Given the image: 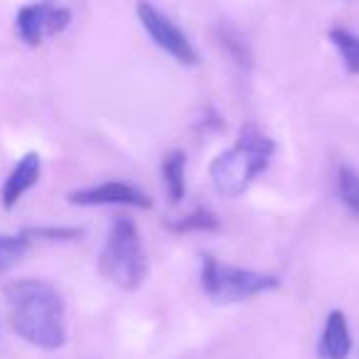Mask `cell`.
<instances>
[{"mask_svg": "<svg viewBox=\"0 0 359 359\" xmlns=\"http://www.w3.org/2000/svg\"><path fill=\"white\" fill-rule=\"evenodd\" d=\"M202 290L207 298L215 303H241L254 295L269 293L280 285V278L276 273H264V271L251 269H236V266L219 264L215 256H202V271H200Z\"/></svg>", "mask_w": 359, "mask_h": 359, "instance_id": "obj_4", "label": "cell"}, {"mask_svg": "<svg viewBox=\"0 0 359 359\" xmlns=\"http://www.w3.org/2000/svg\"><path fill=\"white\" fill-rule=\"evenodd\" d=\"M219 217L207 207H197L190 215L165 222V229L172 234H190V231H219Z\"/></svg>", "mask_w": 359, "mask_h": 359, "instance_id": "obj_11", "label": "cell"}, {"mask_svg": "<svg viewBox=\"0 0 359 359\" xmlns=\"http://www.w3.org/2000/svg\"><path fill=\"white\" fill-rule=\"evenodd\" d=\"M185 165H187V155L185 150H172V153L165 155L163 160V182H165V190H168V197L170 202H182L187 192V185H185Z\"/></svg>", "mask_w": 359, "mask_h": 359, "instance_id": "obj_10", "label": "cell"}, {"mask_svg": "<svg viewBox=\"0 0 359 359\" xmlns=\"http://www.w3.org/2000/svg\"><path fill=\"white\" fill-rule=\"evenodd\" d=\"M42 175V158L37 153H25L18 165L11 170V175L3 182V190H0V202H3V210H13L18 202L25 197V192H30L32 187L40 182Z\"/></svg>", "mask_w": 359, "mask_h": 359, "instance_id": "obj_8", "label": "cell"}, {"mask_svg": "<svg viewBox=\"0 0 359 359\" xmlns=\"http://www.w3.org/2000/svg\"><path fill=\"white\" fill-rule=\"evenodd\" d=\"M69 205L76 207H133V210H150L153 200L148 192H143L140 187L128 185V182H101L94 187H81L67 195Z\"/></svg>", "mask_w": 359, "mask_h": 359, "instance_id": "obj_7", "label": "cell"}, {"mask_svg": "<svg viewBox=\"0 0 359 359\" xmlns=\"http://www.w3.org/2000/svg\"><path fill=\"white\" fill-rule=\"evenodd\" d=\"M276 153V140L256 123H244L239 128L234 145L219 153L210 165V177L215 190L226 200L244 195L246 187L266 172Z\"/></svg>", "mask_w": 359, "mask_h": 359, "instance_id": "obj_2", "label": "cell"}, {"mask_svg": "<svg viewBox=\"0 0 359 359\" xmlns=\"http://www.w3.org/2000/svg\"><path fill=\"white\" fill-rule=\"evenodd\" d=\"M32 239L20 231V234H0V276H6L18 261L25 259L30 251Z\"/></svg>", "mask_w": 359, "mask_h": 359, "instance_id": "obj_13", "label": "cell"}, {"mask_svg": "<svg viewBox=\"0 0 359 359\" xmlns=\"http://www.w3.org/2000/svg\"><path fill=\"white\" fill-rule=\"evenodd\" d=\"M3 295L18 337L40 349H60L67 342L65 300L55 285L40 278H18L6 283Z\"/></svg>", "mask_w": 359, "mask_h": 359, "instance_id": "obj_1", "label": "cell"}, {"mask_svg": "<svg viewBox=\"0 0 359 359\" xmlns=\"http://www.w3.org/2000/svg\"><path fill=\"white\" fill-rule=\"evenodd\" d=\"M217 40H219L222 50L234 60L236 67H241V69H251V50H249V45L241 40L239 32L222 25L219 30H217Z\"/></svg>", "mask_w": 359, "mask_h": 359, "instance_id": "obj_14", "label": "cell"}, {"mask_svg": "<svg viewBox=\"0 0 359 359\" xmlns=\"http://www.w3.org/2000/svg\"><path fill=\"white\" fill-rule=\"evenodd\" d=\"M327 37L334 50L339 52V57H342L344 69L349 74H359V35H354L347 27H332L327 32Z\"/></svg>", "mask_w": 359, "mask_h": 359, "instance_id": "obj_12", "label": "cell"}, {"mask_svg": "<svg viewBox=\"0 0 359 359\" xmlns=\"http://www.w3.org/2000/svg\"><path fill=\"white\" fill-rule=\"evenodd\" d=\"M99 273L123 290H138L148 276V256L138 226L128 217H114V224L99 254Z\"/></svg>", "mask_w": 359, "mask_h": 359, "instance_id": "obj_3", "label": "cell"}, {"mask_svg": "<svg viewBox=\"0 0 359 359\" xmlns=\"http://www.w3.org/2000/svg\"><path fill=\"white\" fill-rule=\"evenodd\" d=\"M135 15H138L143 30L150 35V40H153L163 52H168L177 65H182V67H197L200 65V55H197V50L192 47L190 37L180 30V27L175 25L165 13H160L153 3H148V0H138V6H135Z\"/></svg>", "mask_w": 359, "mask_h": 359, "instance_id": "obj_5", "label": "cell"}, {"mask_svg": "<svg viewBox=\"0 0 359 359\" xmlns=\"http://www.w3.org/2000/svg\"><path fill=\"white\" fill-rule=\"evenodd\" d=\"M349 352H352V334H349L347 315L342 310H332L325 320L318 354L320 359H347Z\"/></svg>", "mask_w": 359, "mask_h": 359, "instance_id": "obj_9", "label": "cell"}, {"mask_svg": "<svg viewBox=\"0 0 359 359\" xmlns=\"http://www.w3.org/2000/svg\"><path fill=\"white\" fill-rule=\"evenodd\" d=\"M22 231L30 239L42 241H74L79 236H84V229H79V226H27Z\"/></svg>", "mask_w": 359, "mask_h": 359, "instance_id": "obj_16", "label": "cell"}, {"mask_svg": "<svg viewBox=\"0 0 359 359\" xmlns=\"http://www.w3.org/2000/svg\"><path fill=\"white\" fill-rule=\"evenodd\" d=\"M72 22L69 8L57 6L55 0H35L30 6H22L15 18L18 37L27 47H40L47 37L65 32Z\"/></svg>", "mask_w": 359, "mask_h": 359, "instance_id": "obj_6", "label": "cell"}, {"mask_svg": "<svg viewBox=\"0 0 359 359\" xmlns=\"http://www.w3.org/2000/svg\"><path fill=\"white\" fill-rule=\"evenodd\" d=\"M337 195L349 215L359 219V175L347 165L337 170Z\"/></svg>", "mask_w": 359, "mask_h": 359, "instance_id": "obj_15", "label": "cell"}]
</instances>
